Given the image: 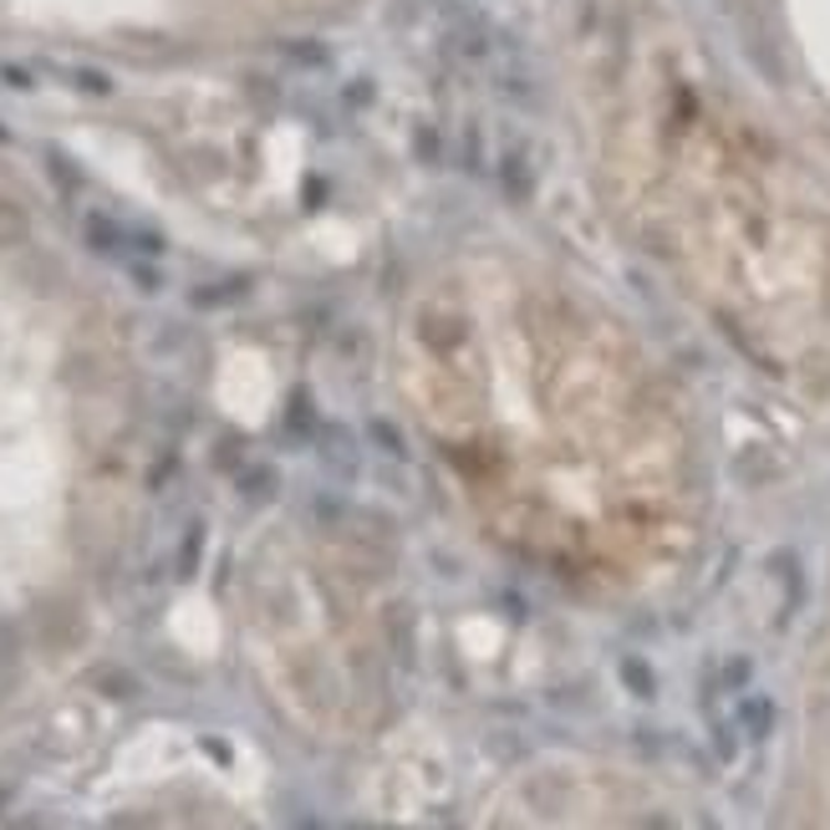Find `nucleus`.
Returning <instances> with one entry per match:
<instances>
[{
  "label": "nucleus",
  "mask_w": 830,
  "mask_h": 830,
  "mask_svg": "<svg viewBox=\"0 0 830 830\" xmlns=\"http://www.w3.org/2000/svg\"><path fill=\"white\" fill-rule=\"evenodd\" d=\"M830 830V672L820 678V703L810 713V820Z\"/></svg>",
  "instance_id": "obj_2"
},
{
  "label": "nucleus",
  "mask_w": 830,
  "mask_h": 830,
  "mask_svg": "<svg viewBox=\"0 0 830 830\" xmlns=\"http://www.w3.org/2000/svg\"><path fill=\"white\" fill-rule=\"evenodd\" d=\"M397 387L504 530L596 571L678 551L699 500L683 397L642 337L561 270L464 255L423 276L397 317Z\"/></svg>",
  "instance_id": "obj_1"
}]
</instances>
